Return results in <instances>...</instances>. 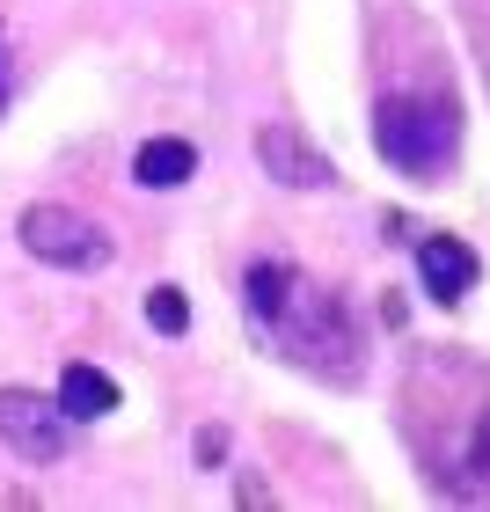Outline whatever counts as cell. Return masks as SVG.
Here are the masks:
<instances>
[{
	"label": "cell",
	"instance_id": "obj_11",
	"mask_svg": "<svg viewBox=\"0 0 490 512\" xmlns=\"http://www.w3.org/2000/svg\"><path fill=\"white\" fill-rule=\"evenodd\" d=\"M198 461H205V469H220V461H227V432H220V425L198 432Z\"/></svg>",
	"mask_w": 490,
	"mask_h": 512
},
{
	"label": "cell",
	"instance_id": "obj_6",
	"mask_svg": "<svg viewBox=\"0 0 490 512\" xmlns=\"http://www.w3.org/2000/svg\"><path fill=\"white\" fill-rule=\"evenodd\" d=\"M476 271H483V264H476L469 242H454V235H425V242H417V278H425V293L439 300V308L469 293Z\"/></svg>",
	"mask_w": 490,
	"mask_h": 512
},
{
	"label": "cell",
	"instance_id": "obj_2",
	"mask_svg": "<svg viewBox=\"0 0 490 512\" xmlns=\"http://www.w3.org/2000/svg\"><path fill=\"white\" fill-rule=\"evenodd\" d=\"M373 147L403 176L439 183L461 154V118H454V103H439V96H388L373 110Z\"/></svg>",
	"mask_w": 490,
	"mask_h": 512
},
{
	"label": "cell",
	"instance_id": "obj_12",
	"mask_svg": "<svg viewBox=\"0 0 490 512\" xmlns=\"http://www.w3.org/2000/svg\"><path fill=\"white\" fill-rule=\"evenodd\" d=\"M8 96H15V59H8V30H0V118H8Z\"/></svg>",
	"mask_w": 490,
	"mask_h": 512
},
{
	"label": "cell",
	"instance_id": "obj_1",
	"mask_svg": "<svg viewBox=\"0 0 490 512\" xmlns=\"http://www.w3.org/2000/svg\"><path fill=\"white\" fill-rule=\"evenodd\" d=\"M242 300H249V322H256V330H264L286 359L315 366V374H337V381L359 374L352 315H344V300H337L330 286H315L308 271H293V264H249Z\"/></svg>",
	"mask_w": 490,
	"mask_h": 512
},
{
	"label": "cell",
	"instance_id": "obj_8",
	"mask_svg": "<svg viewBox=\"0 0 490 512\" xmlns=\"http://www.w3.org/2000/svg\"><path fill=\"white\" fill-rule=\"evenodd\" d=\"M198 176V147L191 139H147V147L132 154V183H147V191H176V183Z\"/></svg>",
	"mask_w": 490,
	"mask_h": 512
},
{
	"label": "cell",
	"instance_id": "obj_7",
	"mask_svg": "<svg viewBox=\"0 0 490 512\" xmlns=\"http://www.w3.org/2000/svg\"><path fill=\"white\" fill-rule=\"evenodd\" d=\"M52 403L66 410V425H96V417H110V410H118V381H110V374H96V366H66Z\"/></svg>",
	"mask_w": 490,
	"mask_h": 512
},
{
	"label": "cell",
	"instance_id": "obj_4",
	"mask_svg": "<svg viewBox=\"0 0 490 512\" xmlns=\"http://www.w3.org/2000/svg\"><path fill=\"white\" fill-rule=\"evenodd\" d=\"M0 447L15 461H37V469L59 461L66 454V410L30 395V388H0Z\"/></svg>",
	"mask_w": 490,
	"mask_h": 512
},
{
	"label": "cell",
	"instance_id": "obj_9",
	"mask_svg": "<svg viewBox=\"0 0 490 512\" xmlns=\"http://www.w3.org/2000/svg\"><path fill=\"white\" fill-rule=\"evenodd\" d=\"M454 469H461V476H454V491H461V498H483V491H490V417L476 425V439L461 447Z\"/></svg>",
	"mask_w": 490,
	"mask_h": 512
},
{
	"label": "cell",
	"instance_id": "obj_10",
	"mask_svg": "<svg viewBox=\"0 0 490 512\" xmlns=\"http://www.w3.org/2000/svg\"><path fill=\"white\" fill-rule=\"evenodd\" d=\"M147 322H154L161 337H183V330H191V300H183L176 286H154L147 293Z\"/></svg>",
	"mask_w": 490,
	"mask_h": 512
},
{
	"label": "cell",
	"instance_id": "obj_5",
	"mask_svg": "<svg viewBox=\"0 0 490 512\" xmlns=\"http://www.w3.org/2000/svg\"><path fill=\"white\" fill-rule=\"evenodd\" d=\"M256 161H264L286 191H322V183H337L330 154H315L293 125H264V132H256Z\"/></svg>",
	"mask_w": 490,
	"mask_h": 512
},
{
	"label": "cell",
	"instance_id": "obj_3",
	"mask_svg": "<svg viewBox=\"0 0 490 512\" xmlns=\"http://www.w3.org/2000/svg\"><path fill=\"white\" fill-rule=\"evenodd\" d=\"M22 249L30 256H44V264H59V271H103L110 256V235L88 213H74V205H30V213H22Z\"/></svg>",
	"mask_w": 490,
	"mask_h": 512
}]
</instances>
